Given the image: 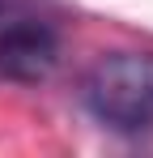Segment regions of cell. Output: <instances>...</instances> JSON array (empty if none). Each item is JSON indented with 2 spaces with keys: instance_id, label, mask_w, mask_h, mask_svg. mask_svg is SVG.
<instances>
[{
  "instance_id": "obj_1",
  "label": "cell",
  "mask_w": 153,
  "mask_h": 158,
  "mask_svg": "<svg viewBox=\"0 0 153 158\" xmlns=\"http://www.w3.org/2000/svg\"><path fill=\"white\" fill-rule=\"evenodd\" d=\"M85 111L111 132H149L153 128V56L119 52L102 56L81 81Z\"/></svg>"
},
{
  "instance_id": "obj_2",
  "label": "cell",
  "mask_w": 153,
  "mask_h": 158,
  "mask_svg": "<svg viewBox=\"0 0 153 158\" xmlns=\"http://www.w3.org/2000/svg\"><path fill=\"white\" fill-rule=\"evenodd\" d=\"M60 64V39L47 22H13L0 26V81L38 85Z\"/></svg>"
}]
</instances>
